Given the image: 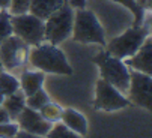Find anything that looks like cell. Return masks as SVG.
<instances>
[{
	"label": "cell",
	"mask_w": 152,
	"mask_h": 138,
	"mask_svg": "<svg viewBox=\"0 0 152 138\" xmlns=\"http://www.w3.org/2000/svg\"><path fill=\"white\" fill-rule=\"evenodd\" d=\"M27 62L39 69L44 74H59V75H71L72 68L68 63L63 51L57 48V45L42 42L32 50H29Z\"/></svg>",
	"instance_id": "6da1fadb"
},
{
	"label": "cell",
	"mask_w": 152,
	"mask_h": 138,
	"mask_svg": "<svg viewBox=\"0 0 152 138\" xmlns=\"http://www.w3.org/2000/svg\"><path fill=\"white\" fill-rule=\"evenodd\" d=\"M92 62L95 65H98L102 80H105L107 83L115 86L122 95L128 93V89H129V69L124 63V60H121V59H118L112 54H108L107 51H102V53L96 54L92 59Z\"/></svg>",
	"instance_id": "7a4b0ae2"
},
{
	"label": "cell",
	"mask_w": 152,
	"mask_h": 138,
	"mask_svg": "<svg viewBox=\"0 0 152 138\" xmlns=\"http://www.w3.org/2000/svg\"><path fill=\"white\" fill-rule=\"evenodd\" d=\"M72 38L81 44H99L105 47V35L96 15L84 8L74 12Z\"/></svg>",
	"instance_id": "3957f363"
},
{
	"label": "cell",
	"mask_w": 152,
	"mask_h": 138,
	"mask_svg": "<svg viewBox=\"0 0 152 138\" xmlns=\"http://www.w3.org/2000/svg\"><path fill=\"white\" fill-rule=\"evenodd\" d=\"M74 8L65 2L60 9L51 14L44 21V41L53 45H59L72 35Z\"/></svg>",
	"instance_id": "277c9868"
},
{
	"label": "cell",
	"mask_w": 152,
	"mask_h": 138,
	"mask_svg": "<svg viewBox=\"0 0 152 138\" xmlns=\"http://www.w3.org/2000/svg\"><path fill=\"white\" fill-rule=\"evenodd\" d=\"M148 36L149 30L143 26H134L131 29H126L121 36L107 44V53L121 60L128 59L137 53V50L142 47V44Z\"/></svg>",
	"instance_id": "5b68a950"
},
{
	"label": "cell",
	"mask_w": 152,
	"mask_h": 138,
	"mask_svg": "<svg viewBox=\"0 0 152 138\" xmlns=\"http://www.w3.org/2000/svg\"><path fill=\"white\" fill-rule=\"evenodd\" d=\"M12 33L23 39L27 45L36 47L44 42V21L26 12L20 15H11Z\"/></svg>",
	"instance_id": "8992f818"
},
{
	"label": "cell",
	"mask_w": 152,
	"mask_h": 138,
	"mask_svg": "<svg viewBox=\"0 0 152 138\" xmlns=\"http://www.w3.org/2000/svg\"><path fill=\"white\" fill-rule=\"evenodd\" d=\"M29 45L15 35L8 36L0 44V62L3 69H17L27 63Z\"/></svg>",
	"instance_id": "52a82bcc"
},
{
	"label": "cell",
	"mask_w": 152,
	"mask_h": 138,
	"mask_svg": "<svg viewBox=\"0 0 152 138\" xmlns=\"http://www.w3.org/2000/svg\"><path fill=\"white\" fill-rule=\"evenodd\" d=\"M94 108L99 111H118L129 105L128 98H125L121 92L107 83L105 80H98L96 81V90H95V101H94Z\"/></svg>",
	"instance_id": "ba28073f"
},
{
	"label": "cell",
	"mask_w": 152,
	"mask_h": 138,
	"mask_svg": "<svg viewBox=\"0 0 152 138\" xmlns=\"http://www.w3.org/2000/svg\"><path fill=\"white\" fill-rule=\"evenodd\" d=\"M128 101L137 107H143L148 111L152 108V78L148 74L129 69V89Z\"/></svg>",
	"instance_id": "9c48e42d"
},
{
	"label": "cell",
	"mask_w": 152,
	"mask_h": 138,
	"mask_svg": "<svg viewBox=\"0 0 152 138\" xmlns=\"http://www.w3.org/2000/svg\"><path fill=\"white\" fill-rule=\"evenodd\" d=\"M18 120V128L21 131H26L35 135H41L45 137L48 134V131L51 129V123H48L44 117L39 114V111L32 110L29 107H24L21 110V113L17 116Z\"/></svg>",
	"instance_id": "30bf717a"
},
{
	"label": "cell",
	"mask_w": 152,
	"mask_h": 138,
	"mask_svg": "<svg viewBox=\"0 0 152 138\" xmlns=\"http://www.w3.org/2000/svg\"><path fill=\"white\" fill-rule=\"evenodd\" d=\"M124 63L134 69V71L143 72L151 75L152 74V42H151V36H148L145 39V42L142 44V47L137 50V53L128 59H124Z\"/></svg>",
	"instance_id": "8fae6325"
},
{
	"label": "cell",
	"mask_w": 152,
	"mask_h": 138,
	"mask_svg": "<svg viewBox=\"0 0 152 138\" xmlns=\"http://www.w3.org/2000/svg\"><path fill=\"white\" fill-rule=\"evenodd\" d=\"M60 122L68 129H71L72 132H75L81 137L88 135V120H86L83 113H80L74 108L63 110L62 116H60Z\"/></svg>",
	"instance_id": "7c38bea8"
},
{
	"label": "cell",
	"mask_w": 152,
	"mask_h": 138,
	"mask_svg": "<svg viewBox=\"0 0 152 138\" xmlns=\"http://www.w3.org/2000/svg\"><path fill=\"white\" fill-rule=\"evenodd\" d=\"M66 0H30L29 5V14L41 18L45 21L51 14H54L57 9L63 6Z\"/></svg>",
	"instance_id": "4fadbf2b"
},
{
	"label": "cell",
	"mask_w": 152,
	"mask_h": 138,
	"mask_svg": "<svg viewBox=\"0 0 152 138\" xmlns=\"http://www.w3.org/2000/svg\"><path fill=\"white\" fill-rule=\"evenodd\" d=\"M42 84H44V72L41 71H26L20 80V89L26 96L33 95L36 90L42 87Z\"/></svg>",
	"instance_id": "5bb4252c"
},
{
	"label": "cell",
	"mask_w": 152,
	"mask_h": 138,
	"mask_svg": "<svg viewBox=\"0 0 152 138\" xmlns=\"http://www.w3.org/2000/svg\"><path fill=\"white\" fill-rule=\"evenodd\" d=\"M2 107L8 111L11 119H17V116L21 113V110L26 107V95L23 93V90L18 89L15 93H12L9 96H5V99L2 102Z\"/></svg>",
	"instance_id": "9a60e30c"
},
{
	"label": "cell",
	"mask_w": 152,
	"mask_h": 138,
	"mask_svg": "<svg viewBox=\"0 0 152 138\" xmlns=\"http://www.w3.org/2000/svg\"><path fill=\"white\" fill-rule=\"evenodd\" d=\"M18 89H20V81L14 75H11L5 71L0 72V93L3 96H9V95L15 93Z\"/></svg>",
	"instance_id": "2e32d148"
},
{
	"label": "cell",
	"mask_w": 152,
	"mask_h": 138,
	"mask_svg": "<svg viewBox=\"0 0 152 138\" xmlns=\"http://www.w3.org/2000/svg\"><path fill=\"white\" fill-rule=\"evenodd\" d=\"M47 102H50V96L47 95V92L42 87L39 90H36L33 95L26 96V107H29L32 110H36V111H39Z\"/></svg>",
	"instance_id": "e0dca14e"
},
{
	"label": "cell",
	"mask_w": 152,
	"mask_h": 138,
	"mask_svg": "<svg viewBox=\"0 0 152 138\" xmlns=\"http://www.w3.org/2000/svg\"><path fill=\"white\" fill-rule=\"evenodd\" d=\"M62 107L53 102H47L44 107L39 110V114L44 117L48 123H56L60 122V116H62Z\"/></svg>",
	"instance_id": "ac0fdd59"
},
{
	"label": "cell",
	"mask_w": 152,
	"mask_h": 138,
	"mask_svg": "<svg viewBox=\"0 0 152 138\" xmlns=\"http://www.w3.org/2000/svg\"><path fill=\"white\" fill-rule=\"evenodd\" d=\"M45 138H83V137L72 132L71 129H68L62 122H56V123H53V126L48 131V134L45 135Z\"/></svg>",
	"instance_id": "d6986e66"
},
{
	"label": "cell",
	"mask_w": 152,
	"mask_h": 138,
	"mask_svg": "<svg viewBox=\"0 0 152 138\" xmlns=\"http://www.w3.org/2000/svg\"><path fill=\"white\" fill-rule=\"evenodd\" d=\"M113 2H118L121 5H124L125 8H128L134 14V26H140L143 23L145 18V9L137 3V0H113Z\"/></svg>",
	"instance_id": "ffe728a7"
},
{
	"label": "cell",
	"mask_w": 152,
	"mask_h": 138,
	"mask_svg": "<svg viewBox=\"0 0 152 138\" xmlns=\"http://www.w3.org/2000/svg\"><path fill=\"white\" fill-rule=\"evenodd\" d=\"M11 35H14L11 26V14L8 9H0V44Z\"/></svg>",
	"instance_id": "44dd1931"
},
{
	"label": "cell",
	"mask_w": 152,
	"mask_h": 138,
	"mask_svg": "<svg viewBox=\"0 0 152 138\" xmlns=\"http://www.w3.org/2000/svg\"><path fill=\"white\" fill-rule=\"evenodd\" d=\"M29 5H30V0H11L8 12L11 15L26 14V12H29Z\"/></svg>",
	"instance_id": "7402d4cb"
},
{
	"label": "cell",
	"mask_w": 152,
	"mask_h": 138,
	"mask_svg": "<svg viewBox=\"0 0 152 138\" xmlns=\"http://www.w3.org/2000/svg\"><path fill=\"white\" fill-rule=\"evenodd\" d=\"M20 131L17 123L8 122V123H0V137H5V138H14L15 134Z\"/></svg>",
	"instance_id": "603a6c76"
},
{
	"label": "cell",
	"mask_w": 152,
	"mask_h": 138,
	"mask_svg": "<svg viewBox=\"0 0 152 138\" xmlns=\"http://www.w3.org/2000/svg\"><path fill=\"white\" fill-rule=\"evenodd\" d=\"M14 138H45V137L35 135V134H30V132H26V131H18Z\"/></svg>",
	"instance_id": "cb8c5ba5"
},
{
	"label": "cell",
	"mask_w": 152,
	"mask_h": 138,
	"mask_svg": "<svg viewBox=\"0 0 152 138\" xmlns=\"http://www.w3.org/2000/svg\"><path fill=\"white\" fill-rule=\"evenodd\" d=\"M11 122V116L8 114V111L0 105V123H8Z\"/></svg>",
	"instance_id": "d4e9b609"
},
{
	"label": "cell",
	"mask_w": 152,
	"mask_h": 138,
	"mask_svg": "<svg viewBox=\"0 0 152 138\" xmlns=\"http://www.w3.org/2000/svg\"><path fill=\"white\" fill-rule=\"evenodd\" d=\"M69 5L72 6V8H84V5H86V0H71L69 2Z\"/></svg>",
	"instance_id": "484cf974"
},
{
	"label": "cell",
	"mask_w": 152,
	"mask_h": 138,
	"mask_svg": "<svg viewBox=\"0 0 152 138\" xmlns=\"http://www.w3.org/2000/svg\"><path fill=\"white\" fill-rule=\"evenodd\" d=\"M11 0H0V9H9Z\"/></svg>",
	"instance_id": "4316f807"
},
{
	"label": "cell",
	"mask_w": 152,
	"mask_h": 138,
	"mask_svg": "<svg viewBox=\"0 0 152 138\" xmlns=\"http://www.w3.org/2000/svg\"><path fill=\"white\" fill-rule=\"evenodd\" d=\"M137 3L145 9V8H149V0H137Z\"/></svg>",
	"instance_id": "83f0119b"
},
{
	"label": "cell",
	"mask_w": 152,
	"mask_h": 138,
	"mask_svg": "<svg viewBox=\"0 0 152 138\" xmlns=\"http://www.w3.org/2000/svg\"><path fill=\"white\" fill-rule=\"evenodd\" d=\"M3 99H5V96H3L2 93H0V105H2V102H3Z\"/></svg>",
	"instance_id": "f1b7e54d"
},
{
	"label": "cell",
	"mask_w": 152,
	"mask_h": 138,
	"mask_svg": "<svg viewBox=\"0 0 152 138\" xmlns=\"http://www.w3.org/2000/svg\"><path fill=\"white\" fill-rule=\"evenodd\" d=\"M3 71V65H2V62H0V72Z\"/></svg>",
	"instance_id": "f546056e"
},
{
	"label": "cell",
	"mask_w": 152,
	"mask_h": 138,
	"mask_svg": "<svg viewBox=\"0 0 152 138\" xmlns=\"http://www.w3.org/2000/svg\"><path fill=\"white\" fill-rule=\"evenodd\" d=\"M0 138H5V137H0Z\"/></svg>",
	"instance_id": "4dcf8cb0"
}]
</instances>
